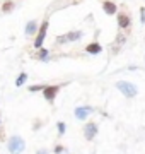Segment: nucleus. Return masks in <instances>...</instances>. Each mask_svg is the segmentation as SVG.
<instances>
[{
    "mask_svg": "<svg viewBox=\"0 0 145 154\" xmlns=\"http://www.w3.org/2000/svg\"><path fill=\"white\" fill-rule=\"evenodd\" d=\"M26 149V142H24L22 137L19 135H10L9 140H7V151L10 154H17V152H24Z\"/></svg>",
    "mask_w": 145,
    "mask_h": 154,
    "instance_id": "1",
    "label": "nucleus"
},
{
    "mask_svg": "<svg viewBox=\"0 0 145 154\" xmlns=\"http://www.w3.org/2000/svg\"><path fill=\"white\" fill-rule=\"evenodd\" d=\"M60 89H61L60 84H51V86L46 84V88L43 89V98H45L48 103H53L56 99V96H58V93H60Z\"/></svg>",
    "mask_w": 145,
    "mask_h": 154,
    "instance_id": "5",
    "label": "nucleus"
},
{
    "mask_svg": "<svg viewBox=\"0 0 145 154\" xmlns=\"http://www.w3.org/2000/svg\"><path fill=\"white\" fill-rule=\"evenodd\" d=\"M48 26H50V21H48V19H45V21L39 24V29H38V33H36V38H34V48L36 50L41 48L43 43H45L46 33H48Z\"/></svg>",
    "mask_w": 145,
    "mask_h": 154,
    "instance_id": "3",
    "label": "nucleus"
},
{
    "mask_svg": "<svg viewBox=\"0 0 145 154\" xmlns=\"http://www.w3.org/2000/svg\"><path fill=\"white\" fill-rule=\"evenodd\" d=\"M92 111H94L92 106H77L73 113H75V118H77V120H85Z\"/></svg>",
    "mask_w": 145,
    "mask_h": 154,
    "instance_id": "8",
    "label": "nucleus"
},
{
    "mask_svg": "<svg viewBox=\"0 0 145 154\" xmlns=\"http://www.w3.org/2000/svg\"><path fill=\"white\" fill-rule=\"evenodd\" d=\"M14 7H16V2L14 0H4V4H2V12L4 14H7V12H12L14 11Z\"/></svg>",
    "mask_w": 145,
    "mask_h": 154,
    "instance_id": "13",
    "label": "nucleus"
},
{
    "mask_svg": "<svg viewBox=\"0 0 145 154\" xmlns=\"http://www.w3.org/2000/svg\"><path fill=\"white\" fill-rule=\"evenodd\" d=\"M0 128H2V118H0Z\"/></svg>",
    "mask_w": 145,
    "mask_h": 154,
    "instance_id": "21",
    "label": "nucleus"
},
{
    "mask_svg": "<svg viewBox=\"0 0 145 154\" xmlns=\"http://www.w3.org/2000/svg\"><path fill=\"white\" fill-rule=\"evenodd\" d=\"M39 127H41V123H39V122H38V123H34V125H33V128H34V130H36V128H39Z\"/></svg>",
    "mask_w": 145,
    "mask_h": 154,
    "instance_id": "20",
    "label": "nucleus"
},
{
    "mask_svg": "<svg viewBox=\"0 0 145 154\" xmlns=\"http://www.w3.org/2000/svg\"><path fill=\"white\" fill-rule=\"evenodd\" d=\"M84 36L82 31H70L67 34H60V36H56L55 43L56 45H65V43H73V41H78V39Z\"/></svg>",
    "mask_w": 145,
    "mask_h": 154,
    "instance_id": "4",
    "label": "nucleus"
},
{
    "mask_svg": "<svg viewBox=\"0 0 145 154\" xmlns=\"http://www.w3.org/2000/svg\"><path fill=\"white\" fill-rule=\"evenodd\" d=\"M118 28L120 29H130L132 28V17H130V14H126V12H120L118 14Z\"/></svg>",
    "mask_w": 145,
    "mask_h": 154,
    "instance_id": "7",
    "label": "nucleus"
},
{
    "mask_svg": "<svg viewBox=\"0 0 145 154\" xmlns=\"http://www.w3.org/2000/svg\"><path fill=\"white\" fill-rule=\"evenodd\" d=\"M116 89L123 94V96H126V98H135V96L138 94V88H137L135 84L128 82V81H118Z\"/></svg>",
    "mask_w": 145,
    "mask_h": 154,
    "instance_id": "2",
    "label": "nucleus"
},
{
    "mask_svg": "<svg viewBox=\"0 0 145 154\" xmlns=\"http://www.w3.org/2000/svg\"><path fill=\"white\" fill-rule=\"evenodd\" d=\"M29 77H28V74L26 72H21L19 75H17V79H16V88H21L22 84H26V81H28Z\"/></svg>",
    "mask_w": 145,
    "mask_h": 154,
    "instance_id": "14",
    "label": "nucleus"
},
{
    "mask_svg": "<svg viewBox=\"0 0 145 154\" xmlns=\"http://www.w3.org/2000/svg\"><path fill=\"white\" fill-rule=\"evenodd\" d=\"M97 132H99V127H97L96 122H87V123L84 125V137H85V140H94L96 135H97Z\"/></svg>",
    "mask_w": 145,
    "mask_h": 154,
    "instance_id": "6",
    "label": "nucleus"
},
{
    "mask_svg": "<svg viewBox=\"0 0 145 154\" xmlns=\"http://www.w3.org/2000/svg\"><path fill=\"white\" fill-rule=\"evenodd\" d=\"M85 53H89V55H99L101 51H102V46H101V43H97V41H92V43L85 45Z\"/></svg>",
    "mask_w": 145,
    "mask_h": 154,
    "instance_id": "10",
    "label": "nucleus"
},
{
    "mask_svg": "<svg viewBox=\"0 0 145 154\" xmlns=\"http://www.w3.org/2000/svg\"><path fill=\"white\" fill-rule=\"evenodd\" d=\"M65 151H67V149L63 147L61 144H56L55 147H53V152H65Z\"/></svg>",
    "mask_w": 145,
    "mask_h": 154,
    "instance_id": "18",
    "label": "nucleus"
},
{
    "mask_svg": "<svg viewBox=\"0 0 145 154\" xmlns=\"http://www.w3.org/2000/svg\"><path fill=\"white\" fill-rule=\"evenodd\" d=\"M46 88V84H33V86H29L28 91L29 93H38V91H43Z\"/></svg>",
    "mask_w": 145,
    "mask_h": 154,
    "instance_id": "15",
    "label": "nucleus"
},
{
    "mask_svg": "<svg viewBox=\"0 0 145 154\" xmlns=\"http://www.w3.org/2000/svg\"><path fill=\"white\" fill-rule=\"evenodd\" d=\"M140 21L142 24H145V7H140Z\"/></svg>",
    "mask_w": 145,
    "mask_h": 154,
    "instance_id": "19",
    "label": "nucleus"
},
{
    "mask_svg": "<svg viewBox=\"0 0 145 154\" xmlns=\"http://www.w3.org/2000/svg\"><path fill=\"white\" fill-rule=\"evenodd\" d=\"M36 58H38L39 62H50V50H46V48H38V53H36Z\"/></svg>",
    "mask_w": 145,
    "mask_h": 154,
    "instance_id": "12",
    "label": "nucleus"
},
{
    "mask_svg": "<svg viewBox=\"0 0 145 154\" xmlns=\"http://www.w3.org/2000/svg\"><path fill=\"white\" fill-rule=\"evenodd\" d=\"M56 130H58V135H63V134L67 132V123L65 122H58L56 123Z\"/></svg>",
    "mask_w": 145,
    "mask_h": 154,
    "instance_id": "16",
    "label": "nucleus"
},
{
    "mask_svg": "<svg viewBox=\"0 0 145 154\" xmlns=\"http://www.w3.org/2000/svg\"><path fill=\"white\" fill-rule=\"evenodd\" d=\"M38 22L36 21H28V24H26V29H24V34L28 36V38H31V36H36V33H38Z\"/></svg>",
    "mask_w": 145,
    "mask_h": 154,
    "instance_id": "11",
    "label": "nucleus"
},
{
    "mask_svg": "<svg viewBox=\"0 0 145 154\" xmlns=\"http://www.w3.org/2000/svg\"><path fill=\"white\" fill-rule=\"evenodd\" d=\"M114 43H116V46H118V48H120V46H123V45L126 43V36L120 33V34L116 36V41H114Z\"/></svg>",
    "mask_w": 145,
    "mask_h": 154,
    "instance_id": "17",
    "label": "nucleus"
},
{
    "mask_svg": "<svg viewBox=\"0 0 145 154\" xmlns=\"http://www.w3.org/2000/svg\"><path fill=\"white\" fill-rule=\"evenodd\" d=\"M102 11H104V14H108V16H114L118 12V5L114 2H111V0H104V2H102Z\"/></svg>",
    "mask_w": 145,
    "mask_h": 154,
    "instance_id": "9",
    "label": "nucleus"
}]
</instances>
